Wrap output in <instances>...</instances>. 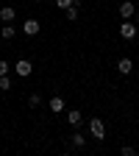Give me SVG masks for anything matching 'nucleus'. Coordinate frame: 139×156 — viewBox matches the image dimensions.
Listing matches in <instances>:
<instances>
[{"instance_id":"obj_7","label":"nucleus","mask_w":139,"mask_h":156,"mask_svg":"<svg viewBox=\"0 0 139 156\" xmlns=\"http://www.w3.org/2000/svg\"><path fill=\"white\" fill-rule=\"evenodd\" d=\"M50 112H56V114H61V112H64V98H58V95H53V98H50Z\"/></svg>"},{"instance_id":"obj_13","label":"nucleus","mask_w":139,"mask_h":156,"mask_svg":"<svg viewBox=\"0 0 139 156\" xmlns=\"http://www.w3.org/2000/svg\"><path fill=\"white\" fill-rule=\"evenodd\" d=\"M28 106H31V109L42 106V98H39V95H31V98H28Z\"/></svg>"},{"instance_id":"obj_17","label":"nucleus","mask_w":139,"mask_h":156,"mask_svg":"<svg viewBox=\"0 0 139 156\" xmlns=\"http://www.w3.org/2000/svg\"><path fill=\"white\" fill-rule=\"evenodd\" d=\"M134 153H136V151H134L131 145H125V148H123V156H134Z\"/></svg>"},{"instance_id":"obj_5","label":"nucleus","mask_w":139,"mask_h":156,"mask_svg":"<svg viewBox=\"0 0 139 156\" xmlns=\"http://www.w3.org/2000/svg\"><path fill=\"white\" fill-rule=\"evenodd\" d=\"M120 34H123V39H134V36H136V25L125 20V23L120 25Z\"/></svg>"},{"instance_id":"obj_8","label":"nucleus","mask_w":139,"mask_h":156,"mask_svg":"<svg viewBox=\"0 0 139 156\" xmlns=\"http://www.w3.org/2000/svg\"><path fill=\"white\" fill-rule=\"evenodd\" d=\"M117 70H120L123 75H128L134 70V62H131V58H120V62H117Z\"/></svg>"},{"instance_id":"obj_2","label":"nucleus","mask_w":139,"mask_h":156,"mask_svg":"<svg viewBox=\"0 0 139 156\" xmlns=\"http://www.w3.org/2000/svg\"><path fill=\"white\" fill-rule=\"evenodd\" d=\"M14 73H17V75H19V78H28V75H31V73H33V64H31V62H28V58H19V62H17V64H14Z\"/></svg>"},{"instance_id":"obj_10","label":"nucleus","mask_w":139,"mask_h":156,"mask_svg":"<svg viewBox=\"0 0 139 156\" xmlns=\"http://www.w3.org/2000/svg\"><path fill=\"white\" fill-rule=\"evenodd\" d=\"M70 142H72V148H84V145H86V136H81V134L75 131V134L70 136Z\"/></svg>"},{"instance_id":"obj_15","label":"nucleus","mask_w":139,"mask_h":156,"mask_svg":"<svg viewBox=\"0 0 139 156\" xmlns=\"http://www.w3.org/2000/svg\"><path fill=\"white\" fill-rule=\"evenodd\" d=\"M0 89H11V78L9 75H0Z\"/></svg>"},{"instance_id":"obj_11","label":"nucleus","mask_w":139,"mask_h":156,"mask_svg":"<svg viewBox=\"0 0 139 156\" xmlns=\"http://www.w3.org/2000/svg\"><path fill=\"white\" fill-rule=\"evenodd\" d=\"M14 34H17L14 25H3V28H0V36H3V39H14Z\"/></svg>"},{"instance_id":"obj_14","label":"nucleus","mask_w":139,"mask_h":156,"mask_svg":"<svg viewBox=\"0 0 139 156\" xmlns=\"http://www.w3.org/2000/svg\"><path fill=\"white\" fill-rule=\"evenodd\" d=\"M72 3H78V0H56V6H58V9H64V11H67Z\"/></svg>"},{"instance_id":"obj_12","label":"nucleus","mask_w":139,"mask_h":156,"mask_svg":"<svg viewBox=\"0 0 139 156\" xmlns=\"http://www.w3.org/2000/svg\"><path fill=\"white\" fill-rule=\"evenodd\" d=\"M67 20H78V3H72V6L67 9Z\"/></svg>"},{"instance_id":"obj_3","label":"nucleus","mask_w":139,"mask_h":156,"mask_svg":"<svg viewBox=\"0 0 139 156\" xmlns=\"http://www.w3.org/2000/svg\"><path fill=\"white\" fill-rule=\"evenodd\" d=\"M23 34L36 36V34H39V20H25V23H23Z\"/></svg>"},{"instance_id":"obj_16","label":"nucleus","mask_w":139,"mask_h":156,"mask_svg":"<svg viewBox=\"0 0 139 156\" xmlns=\"http://www.w3.org/2000/svg\"><path fill=\"white\" fill-rule=\"evenodd\" d=\"M11 73V67H9V62H3V58H0V75H9Z\"/></svg>"},{"instance_id":"obj_4","label":"nucleus","mask_w":139,"mask_h":156,"mask_svg":"<svg viewBox=\"0 0 139 156\" xmlns=\"http://www.w3.org/2000/svg\"><path fill=\"white\" fill-rule=\"evenodd\" d=\"M134 14H136V6H134V3H128V0H125V3H120V17H123V20H131Z\"/></svg>"},{"instance_id":"obj_1","label":"nucleus","mask_w":139,"mask_h":156,"mask_svg":"<svg viewBox=\"0 0 139 156\" xmlns=\"http://www.w3.org/2000/svg\"><path fill=\"white\" fill-rule=\"evenodd\" d=\"M89 131H92V136H95L97 142H103V140H106V126H103L100 117H92V120H89Z\"/></svg>"},{"instance_id":"obj_6","label":"nucleus","mask_w":139,"mask_h":156,"mask_svg":"<svg viewBox=\"0 0 139 156\" xmlns=\"http://www.w3.org/2000/svg\"><path fill=\"white\" fill-rule=\"evenodd\" d=\"M14 17H17L14 6H3L0 9V20H3V23H14Z\"/></svg>"},{"instance_id":"obj_9","label":"nucleus","mask_w":139,"mask_h":156,"mask_svg":"<svg viewBox=\"0 0 139 156\" xmlns=\"http://www.w3.org/2000/svg\"><path fill=\"white\" fill-rule=\"evenodd\" d=\"M81 120H84V114L78 112V109H75V112H67V123H70V126H81Z\"/></svg>"}]
</instances>
